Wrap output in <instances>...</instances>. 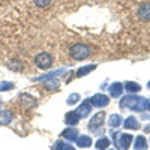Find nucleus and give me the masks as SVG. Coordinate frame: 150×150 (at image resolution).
I'll list each match as a JSON object with an SVG mask.
<instances>
[{
	"instance_id": "obj_32",
	"label": "nucleus",
	"mask_w": 150,
	"mask_h": 150,
	"mask_svg": "<svg viewBox=\"0 0 150 150\" xmlns=\"http://www.w3.org/2000/svg\"><path fill=\"white\" fill-rule=\"evenodd\" d=\"M149 141H150V140H149Z\"/></svg>"
},
{
	"instance_id": "obj_13",
	"label": "nucleus",
	"mask_w": 150,
	"mask_h": 150,
	"mask_svg": "<svg viewBox=\"0 0 150 150\" xmlns=\"http://www.w3.org/2000/svg\"><path fill=\"white\" fill-rule=\"evenodd\" d=\"M80 117H78V114L75 112V110L74 111H68L66 114H65V123L68 125V126H77V125L80 123Z\"/></svg>"
},
{
	"instance_id": "obj_26",
	"label": "nucleus",
	"mask_w": 150,
	"mask_h": 150,
	"mask_svg": "<svg viewBox=\"0 0 150 150\" xmlns=\"http://www.w3.org/2000/svg\"><path fill=\"white\" fill-rule=\"evenodd\" d=\"M32 2H33V5H35L36 8H39V9H47V8L51 6L53 0H32Z\"/></svg>"
},
{
	"instance_id": "obj_28",
	"label": "nucleus",
	"mask_w": 150,
	"mask_h": 150,
	"mask_svg": "<svg viewBox=\"0 0 150 150\" xmlns=\"http://www.w3.org/2000/svg\"><path fill=\"white\" fill-rule=\"evenodd\" d=\"M147 111H150V98L147 99Z\"/></svg>"
},
{
	"instance_id": "obj_27",
	"label": "nucleus",
	"mask_w": 150,
	"mask_h": 150,
	"mask_svg": "<svg viewBox=\"0 0 150 150\" xmlns=\"http://www.w3.org/2000/svg\"><path fill=\"white\" fill-rule=\"evenodd\" d=\"M15 87V84L12 83V81H2L0 83V93L2 92H9V90H12Z\"/></svg>"
},
{
	"instance_id": "obj_2",
	"label": "nucleus",
	"mask_w": 150,
	"mask_h": 150,
	"mask_svg": "<svg viewBox=\"0 0 150 150\" xmlns=\"http://www.w3.org/2000/svg\"><path fill=\"white\" fill-rule=\"evenodd\" d=\"M92 54V50L89 45H86V44H74L71 48H69V56L72 60L75 62H81V60H86V59H89Z\"/></svg>"
},
{
	"instance_id": "obj_25",
	"label": "nucleus",
	"mask_w": 150,
	"mask_h": 150,
	"mask_svg": "<svg viewBox=\"0 0 150 150\" xmlns=\"http://www.w3.org/2000/svg\"><path fill=\"white\" fill-rule=\"evenodd\" d=\"M81 101V95L80 93H71L69 96H68V99H66V104L69 105V107H72V105H75V104H78Z\"/></svg>"
},
{
	"instance_id": "obj_16",
	"label": "nucleus",
	"mask_w": 150,
	"mask_h": 150,
	"mask_svg": "<svg viewBox=\"0 0 150 150\" xmlns=\"http://www.w3.org/2000/svg\"><path fill=\"white\" fill-rule=\"evenodd\" d=\"M138 17L143 21H150V2H146L138 9Z\"/></svg>"
},
{
	"instance_id": "obj_18",
	"label": "nucleus",
	"mask_w": 150,
	"mask_h": 150,
	"mask_svg": "<svg viewBox=\"0 0 150 150\" xmlns=\"http://www.w3.org/2000/svg\"><path fill=\"white\" fill-rule=\"evenodd\" d=\"M12 119H14V114H12L11 110H0V125L2 126L9 125L12 122Z\"/></svg>"
},
{
	"instance_id": "obj_30",
	"label": "nucleus",
	"mask_w": 150,
	"mask_h": 150,
	"mask_svg": "<svg viewBox=\"0 0 150 150\" xmlns=\"http://www.w3.org/2000/svg\"><path fill=\"white\" fill-rule=\"evenodd\" d=\"M147 87H149V89H150V81H149V83H147Z\"/></svg>"
},
{
	"instance_id": "obj_3",
	"label": "nucleus",
	"mask_w": 150,
	"mask_h": 150,
	"mask_svg": "<svg viewBox=\"0 0 150 150\" xmlns=\"http://www.w3.org/2000/svg\"><path fill=\"white\" fill-rule=\"evenodd\" d=\"M110 134H111V138H112L111 140L112 144H116V147L119 150H128L131 147L132 141H134V137L131 134H119L116 131H110Z\"/></svg>"
},
{
	"instance_id": "obj_17",
	"label": "nucleus",
	"mask_w": 150,
	"mask_h": 150,
	"mask_svg": "<svg viewBox=\"0 0 150 150\" xmlns=\"http://www.w3.org/2000/svg\"><path fill=\"white\" fill-rule=\"evenodd\" d=\"M147 147H149V143H147L144 135H138L134 138V149L135 150H147Z\"/></svg>"
},
{
	"instance_id": "obj_21",
	"label": "nucleus",
	"mask_w": 150,
	"mask_h": 150,
	"mask_svg": "<svg viewBox=\"0 0 150 150\" xmlns=\"http://www.w3.org/2000/svg\"><path fill=\"white\" fill-rule=\"evenodd\" d=\"M53 150H75V147L72 144H69V141H63V140H57L53 144Z\"/></svg>"
},
{
	"instance_id": "obj_9",
	"label": "nucleus",
	"mask_w": 150,
	"mask_h": 150,
	"mask_svg": "<svg viewBox=\"0 0 150 150\" xmlns=\"http://www.w3.org/2000/svg\"><path fill=\"white\" fill-rule=\"evenodd\" d=\"M92 104H90V99H84V101L78 105V108L75 110V112L78 114L80 119H86L87 116L90 114V111H92Z\"/></svg>"
},
{
	"instance_id": "obj_19",
	"label": "nucleus",
	"mask_w": 150,
	"mask_h": 150,
	"mask_svg": "<svg viewBox=\"0 0 150 150\" xmlns=\"http://www.w3.org/2000/svg\"><path fill=\"white\" fill-rule=\"evenodd\" d=\"M111 144H112L111 138H108L107 135H104V137H101V138H98V140H96L95 147H96L98 150H107V149H110Z\"/></svg>"
},
{
	"instance_id": "obj_7",
	"label": "nucleus",
	"mask_w": 150,
	"mask_h": 150,
	"mask_svg": "<svg viewBox=\"0 0 150 150\" xmlns=\"http://www.w3.org/2000/svg\"><path fill=\"white\" fill-rule=\"evenodd\" d=\"M18 101H20V104H21V107H23L24 110L35 108V107H36V104H38L36 98H33V96H32V95H29V93H20Z\"/></svg>"
},
{
	"instance_id": "obj_5",
	"label": "nucleus",
	"mask_w": 150,
	"mask_h": 150,
	"mask_svg": "<svg viewBox=\"0 0 150 150\" xmlns=\"http://www.w3.org/2000/svg\"><path fill=\"white\" fill-rule=\"evenodd\" d=\"M104 123H105V112L99 111V112H96V114L92 116V119L89 122V126H87V128H89L90 132H95L98 129H101L104 126Z\"/></svg>"
},
{
	"instance_id": "obj_20",
	"label": "nucleus",
	"mask_w": 150,
	"mask_h": 150,
	"mask_svg": "<svg viewBox=\"0 0 150 150\" xmlns=\"http://www.w3.org/2000/svg\"><path fill=\"white\" fill-rule=\"evenodd\" d=\"M123 125V117L120 114H111L108 117V126L112 128V129H116V128H120Z\"/></svg>"
},
{
	"instance_id": "obj_14",
	"label": "nucleus",
	"mask_w": 150,
	"mask_h": 150,
	"mask_svg": "<svg viewBox=\"0 0 150 150\" xmlns=\"http://www.w3.org/2000/svg\"><path fill=\"white\" fill-rule=\"evenodd\" d=\"M75 144H77V147H80V149H89L93 144V141H92V138L89 135H78V138L75 140Z\"/></svg>"
},
{
	"instance_id": "obj_6",
	"label": "nucleus",
	"mask_w": 150,
	"mask_h": 150,
	"mask_svg": "<svg viewBox=\"0 0 150 150\" xmlns=\"http://www.w3.org/2000/svg\"><path fill=\"white\" fill-rule=\"evenodd\" d=\"M90 104L93 108H104L110 104V98L104 93H95L90 98Z\"/></svg>"
},
{
	"instance_id": "obj_22",
	"label": "nucleus",
	"mask_w": 150,
	"mask_h": 150,
	"mask_svg": "<svg viewBox=\"0 0 150 150\" xmlns=\"http://www.w3.org/2000/svg\"><path fill=\"white\" fill-rule=\"evenodd\" d=\"M44 87H45V90H48V92H57L60 89V83L56 78H51V80H47L44 83Z\"/></svg>"
},
{
	"instance_id": "obj_1",
	"label": "nucleus",
	"mask_w": 150,
	"mask_h": 150,
	"mask_svg": "<svg viewBox=\"0 0 150 150\" xmlns=\"http://www.w3.org/2000/svg\"><path fill=\"white\" fill-rule=\"evenodd\" d=\"M119 107L123 110H132L137 112H144L147 111V99L141 96H135L134 93H129L126 96L120 98Z\"/></svg>"
},
{
	"instance_id": "obj_12",
	"label": "nucleus",
	"mask_w": 150,
	"mask_h": 150,
	"mask_svg": "<svg viewBox=\"0 0 150 150\" xmlns=\"http://www.w3.org/2000/svg\"><path fill=\"white\" fill-rule=\"evenodd\" d=\"M123 126L126 128V129H132V131H138L141 128V125L138 122V119L134 117V116H129L123 120Z\"/></svg>"
},
{
	"instance_id": "obj_15",
	"label": "nucleus",
	"mask_w": 150,
	"mask_h": 150,
	"mask_svg": "<svg viewBox=\"0 0 150 150\" xmlns=\"http://www.w3.org/2000/svg\"><path fill=\"white\" fill-rule=\"evenodd\" d=\"M96 68H98V65H95V63H90V65L81 66V68H78V69H77V74H75V77H77V78H83V77H86V75H89L92 71H95Z\"/></svg>"
},
{
	"instance_id": "obj_29",
	"label": "nucleus",
	"mask_w": 150,
	"mask_h": 150,
	"mask_svg": "<svg viewBox=\"0 0 150 150\" xmlns=\"http://www.w3.org/2000/svg\"><path fill=\"white\" fill-rule=\"evenodd\" d=\"M144 131H146V132H150V126H146V128H144Z\"/></svg>"
},
{
	"instance_id": "obj_10",
	"label": "nucleus",
	"mask_w": 150,
	"mask_h": 150,
	"mask_svg": "<svg viewBox=\"0 0 150 150\" xmlns=\"http://www.w3.org/2000/svg\"><path fill=\"white\" fill-rule=\"evenodd\" d=\"M63 74H66V68H60V69H56V71H53V72H48V74H42V75H39V77L33 78V81L45 83L47 80L56 78V77H59V75H63Z\"/></svg>"
},
{
	"instance_id": "obj_31",
	"label": "nucleus",
	"mask_w": 150,
	"mask_h": 150,
	"mask_svg": "<svg viewBox=\"0 0 150 150\" xmlns=\"http://www.w3.org/2000/svg\"><path fill=\"white\" fill-rule=\"evenodd\" d=\"M107 150H112V149H107Z\"/></svg>"
},
{
	"instance_id": "obj_11",
	"label": "nucleus",
	"mask_w": 150,
	"mask_h": 150,
	"mask_svg": "<svg viewBox=\"0 0 150 150\" xmlns=\"http://www.w3.org/2000/svg\"><path fill=\"white\" fill-rule=\"evenodd\" d=\"M123 90H125L123 83L116 81V83L110 84V87H108V95H110L111 98H120V96H123Z\"/></svg>"
},
{
	"instance_id": "obj_8",
	"label": "nucleus",
	"mask_w": 150,
	"mask_h": 150,
	"mask_svg": "<svg viewBox=\"0 0 150 150\" xmlns=\"http://www.w3.org/2000/svg\"><path fill=\"white\" fill-rule=\"evenodd\" d=\"M60 135H62V138H63V140H66L69 143H75V140L78 138L80 132H78V129L75 126H68V128H65L63 131H62Z\"/></svg>"
},
{
	"instance_id": "obj_4",
	"label": "nucleus",
	"mask_w": 150,
	"mask_h": 150,
	"mask_svg": "<svg viewBox=\"0 0 150 150\" xmlns=\"http://www.w3.org/2000/svg\"><path fill=\"white\" fill-rule=\"evenodd\" d=\"M33 63L36 68H39L42 71H48V69H51L53 68V63H54V60H53V56L50 54L48 51H41V53H38L33 59Z\"/></svg>"
},
{
	"instance_id": "obj_23",
	"label": "nucleus",
	"mask_w": 150,
	"mask_h": 150,
	"mask_svg": "<svg viewBox=\"0 0 150 150\" xmlns=\"http://www.w3.org/2000/svg\"><path fill=\"white\" fill-rule=\"evenodd\" d=\"M125 90L129 93H138L141 92V86L135 81H128V83H125Z\"/></svg>"
},
{
	"instance_id": "obj_24",
	"label": "nucleus",
	"mask_w": 150,
	"mask_h": 150,
	"mask_svg": "<svg viewBox=\"0 0 150 150\" xmlns=\"http://www.w3.org/2000/svg\"><path fill=\"white\" fill-rule=\"evenodd\" d=\"M6 66L9 69H12V71H15V72H21L23 68H24V63L21 60H12V62H8Z\"/></svg>"
}]
</instances>
